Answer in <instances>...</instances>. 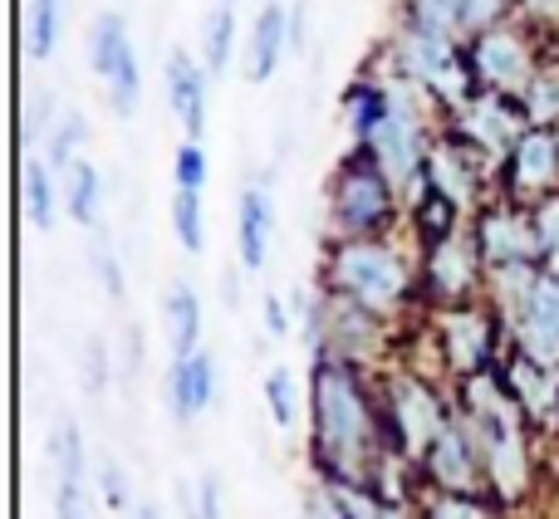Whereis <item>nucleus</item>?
I'll use <instances>...</instances> for the list:
<instances>
[{"label":"nucleus","instance_id":"obj_2","mask_svg":"<svg viewBox=\"0 0 559 519\" xmlns=\"http://www.w3.org/2000/svg\"><path fill=\"white\" fill-rule=\"evenodd\" d=\"M466 426L476 432V446H481L486 475L496 481V491L511 500V495L525 491V442H521V422H515L511 397L501 393V383L486 373L466 377V407H462Z\"/></svg>","mask_w":559,"mask_h":519},{"label":"nucleus","instance_id":"obj_26","mask_svg":"<svg viewBox=\"0 0 559 519\" xmlns=\"http://www.w3.org/2000/svg\"><path fill=\"white\" fill-rule=\"evenodd\" d=\"M59 177H64V206H69V216H74L84 231H94L98 216H104V177H98V167L88 162V157H79V162H69Z\"/></svg>","mask_w":559,"mask_h":519},{"label":"nucleus","instance_id":"obj_8","mask_svg":"<svg viewBox=\"0 0 559 519\" xmlns=\"http://www.w3.org/2000/svg\"><path fill=\"white\" fill-rule=\"evenodd\" d=\"M472 74L486 88H501V94H521L535 79L531 69V49L515 35L511 25H491L481 35H472Z\"/></svg>","mask_w":559,"mask_h":519},{"label":"nucleus","instance_id":"obj_38","mask_svg":"<svg viewBox=\"0 0 559 519\" xmlns=\"http://www.w3.org/2000/svg\"><path fill=\"white\" fill-rule=\"evenodd\" d=\"M94 265H98V279H104V289H108V299H123V265H118V255H114V245L108 241H98L94 245Z\"/></svg>","mask_w":559,"mask_h":519},{"label":"nucleus","instance_id":"obj_34","mask_svg":"<svg viewBox=\"0 0 559 519\" xmlns=\"http://www.w3.org/2000/svg\"><path fill=\"white\" fill-rule=\"evenodd\" d=\"M265 407H271L275 426H295V412H299V383L289 367H271L265 377Z\"/></svg>","mask_w":559,"mask_h":519},{"label":"nucleus","instance_id":"obj_19","mask_svg":"<svg viewBox=\"0 0 559 519\" xmlns=\"http://www.w3.org/2000/svg\"><path fill=\"white\" fill-rule=\"evenodd\" d=\"M476 245L491 265H525V260L540 255V236H535V221L511 212H491L476 231Z\"/></svg>","mask_w":559,"mask_h":519},{"label":"nucleus","instance_id":"obj_11","mask_svg":"<svg viewBox=\"0 0 559 519\" xmlns=\"http://www.w3.org/2000/svg\"><path fill=\"white\" fill-rule=\"evenodd\" d=\"M388 407H393L403 451L407 456H427V446L437 442V432H442V422H447L437 393L423 383V377H393V383H388Z\"/></svg>","mask_w":559,"mask_h":519},{"label":"nucleus","instance_id":"obj_48","mask_svg":"<svg viewBox=\"0 0 559 519\" xmlns=\"http://www.w3.org/2000/svg\"><path fill=\"white\" fill-rule=\"evenodd\" d=\"M388 519H403V515H397V510H393V515H388Z\"/></svg>","mask_w":559,"mask_h":519},{"label":"nucleus","instance_id":"obj_27","mask_svg":"<svg viewBox=\"0 0 559 519\" xmlns=\"http://www.w3.org/2000/svg\"><path fill=\"white\" fill-rule=\"evenodd\" d=\"M427 186H437L442 196H452L456 206H472L476 196V172H472V157L462 153V147H432L427 153Z\"/></svg>","mask_w":559,"mask_h":519},{"label":"nucleus","instance_id":"obj_21","mask_svg":"<svg viewBox=\"0 0 559 519\" xmlns=\"http://www.w3.org/2000/svg\"><path fill=\"white\" fill-rule=\"evenodd\" d=\"M476 255H481V245H466L462 236H447V241H437L432 255H427V279L452 299L466 294V289L476 285Z\"/></svg>","mask_w":559,"mask_h":519},{"label":"nucleus","instance_id":"obj_7","mask_svg":"<svg viewBox=\"0 0 559 519\" xmlns=\"http://www.w3.org/2000/svg\"><path fill=\"white\" fill-rule=\"evenodd\" d=\"M88 64L108 84V104L118 118H133L143 104V69H138V49L128 35V20L118 10H104L88 29Z\"/></svg>","mask_w":559,"mask_h":519},{"label":"nucleus","instance_id":"obj_16","mask_svg":"<svg viewBox=\"0 0 559 519\" xmlns=\"http://www.w3.org/2000/svg\"><path fill=\"white\" fill-rule=\"evenodd\" d=\"M167 397H173V417L177 422H197L216 397V363L206 348L197 353L173 358V377H167Z\"/></svg>","mask_w":559,"mask_h":519},{"label":"nucleus","instance_id":"obj_9","mask_svg":"<svg viewBox=\"0 0 559 519\" xmlns=\"http://www.w3.org/2000/svg\"><path fill=\"white\" fill-rule=\"evenodd\" d=\"M515 338H521V353L559 367V275L555 269H540L535 285L525 289V299L515 304Z\"/></svg>","mask_w":559,"mask_h":519},{"label":"nucleus","instance_id":"obj_28","mask_svg":"<svg viewBox=\"0 0 559 519\" xmlns=\"http://www.w3.org/2000/svg\"><path fill=\"white\" fill-rule=\"evenodd\" d=\"M231 49H236V0H216L202 29V64L212 69V79L231 69Z\"/></svg>","mask_w":559,"mask_h":519},{"label":"nucleus","instance_id":"obj_45","mask_svg":"<svg viewBox=\"0 0 559 519\" xmlns=\"http://www.w3.org/2000/svg\"><path fill=\"white\" fill-rule=\"evenodd\" d=\"M289 49H305V5L289 10Z\"/></svg>","mask_w":559,"mask_h":519},{"label":"nucleus","instance_id":"obj_18","mask_svg":"<svg viewBox=\"0 0 559 519\" xmlns=\"http://www.w3.org/2000/svg\"><path fill=\"white\" fill-rule=\"evenodd\" d=\"M289 49V10L280 0H265L261 15L251 25V49H246V79L251 84H271L280 59Z\"/></svg>","mask_w":559,"mask_h":519},{"label":"nucleus","instance_id":"obj_42","mask_svg":"<svg viewBox=\"0 0 559 519\" xmlns=\"http://www.w3.org/2000/svg\"><path fill=\"white\" fill-rule=\"evenodd\" d=\"M432 519H486V510H476V505L462 500V495H447V500L432 505Z\"/></svg>","mask_w":559,"mask_h":519},{"label":"nucleus","instance_id":"obj_36","mask_svg":"<svg viewBox=\"0 0 559 519\" xmlns=\"http://www.w3.org/2000/svg\"><path fill=\"white\" fill-rule=\"evenodd\" d=\"M206 177H212V167H206V147L187 137V143L177 147V157H173V182L182 186V192H202Z\"/></svg>","mask_w":559,"mask_h":519},{"label":"nucleus","instance_id":"obj_32","mask_svg":"<svg viewBox=\"0 0 559 519\" xmlns=\"http://www.w3.org/2000/svg\"><path fill=\"white\" fill-rule=\"evenodd\" d=\"M521 108L535 128H559V74L555 69H540V74L521 88Z\"/></svg>","mask_w":559,"mask_h":519},{"label":"nucleus","instance_id":"obj_43","mask_svg":"<svg viewBox=\"0 0 559 519\" xmlns=\"http://www.w3.org/2000/svg\"><path fill=\"white\" fill-rule=\"evenodd\" d=\"M265 334L271 338H285L289 334V309L280 294H265Z\"/></svg>","mask_w":559,"mask_h":519},{"label":"nucleus","instance_id":"obj_47","mask_svg":"<svg viewBox=\"0 0 559 519\" xmlns=\"http://www.w3.org/2000/svg\"><path fill=\"white\" fill-rule=\"evenodd\" d=\"M187 519H202V515H197V505H187Z\"/></svg>","mask_w":559,"mask_h":519},{"label":"nucleus","instance_id":"obj_15","mask_svg":"<svg viewBox=\"0 0 559 519\" xmlns=\"http://www.w3.org/2000/svg\"><path fill=\"white\" fill-rule=\"evenodd\" d=\"M559 182V128H525L511 147V186L515 192H550Z\"/></svg>","mask_w":559,"mask_h":519},{"label":"nucleus","instance_id":"obj_44","mask_svg":"<svg viewBox=\"0 0 559 519\" xmlns=\"http://www.w3.org/2000/svg\"><path fill=\"white\" fill-rule=\"evenodd\" d=\"M521 10L540 25H559V0H521Z\"/></svg>","mask_w":559,"mask_h":519},{"label":"nucleus","instance_id":"obj_14","mask_svg":"<svg viewBox=\"0 0 559 519\" xmlns=\"http://www.w3.org/2000/svg\"><path fill=\"white\" fill-rule=\"evenodd\" d=\"M49 456H55V519H84L88 456H84V436H79L74 422H59Z\"/></svg>","mask_w":559,"mask_h":519},{"label":"nucleus","instance_id":"obj_24","mask_svg":"<svg viewBox=\"0 0 559 519\" xmlns=\"http://www.w3.org/2000/svg\"><path fill=\"white\" fill-rule=\"evenodd\" d=\"M59 202H64V182L55 177V162L29 153L25 157V216L39 226V231H55Z\"/></svg>","mask_w":559,"mask_h":519},{"label":"nucleus","instance_id":"obj_41","mask_svg":"<svg viewBox=\"0 0 559 519\" xmlns=\"http://www.w3.org/2000/svg\"><path fill=\"white\" fill-rule=\"evenodd\" d=\"M197 515H202V519H222V475L206 471L202 481H197Z\"/></svg>","mask_w":559,"mask_h":519},{"label":"nucleus","instance_id":"obj_23","mask_svg":"<svg viewBox=\"0 0 559 519\" xmlns=\"http://www.w3.org/2000/svg\"><path fill=\"white\" fill-rule=\"evenodd\" d=\"M163 318H167V343H173V358L182 353H197L202 348V299L187 279H177L167 289V304H163Z\"/></svg>","mask_w":559,"mask_h":519},{"label":"nucleus","instance_id":"obj_4","mask_svg":"<svg viewBox=\"0 0 559 519\" xmlns=\"http://www.w3.org/2000/svg\"><path fill=\"white\" fill-rule=\"evenodd\" d=\"M417 94L423 88L407 84V79H397V84H388V118L383 128L373 133V143H368V153L378 157V167L388 172V182L397 186V192H417L423 186V172H427V137H423V113H417Z\"/></svg>","mask_w":559,"mask_h":519},{"label":"nucleus","instance_id":"obj_30","mask_svg":"<svg viewBox=\"0 0 559 519\" xmlns=\"http://www.w3.org/2000/svg\"><path fill=\"white\" fill-rule=\"evenodd\" d=\"M173 231L177 245L187 255H202L206 251V212H202V192H173Z\"/></svg>","mask_w":559,"mask_h":519},{"label":"nucleus","instance_id":"obj_5","mask_svg":"<svg viewBox=\"0 0 559 519\" xmlns=\"http://www.w3.org/2000/svg\"><path fill=\"white\" fill-rule=\"evenodd\" d=\"M329 285H334V294L354 299L364 309H393L407 294V269L388 245L348 236L329 260Z\"/></svg>","mask_w":559,"mask_h":519},{"label":"nucleus","instance_id":"obj_10","mask_svg":"<svg viewBox=\"0 0 559 519\" xmlns=\"http://www.w3.org/2000/svg\"><path fill=\"white\" fill-rule=\"evenodd\" d=\"M462 113V137L476 147V153H511L515 137L531 128V118H525V108H511V94H501V88H486V94H476L466 108H456Z\"/></svg>","mask_w":559,"mask_h":519},{"label":"nucleus","instance_id":"obj_22","mask_svg":"<svg viewBox=\"0 0 559 519\" xmlns=\"http://www.w3.org/2000/svg\"><path fill=\"white\" fill-rule=\"evenodd\" d=\"M511 393L521 397L525 407H531L540 422H555L559 417V383H555V367L540 363V358L521 353L511 363Z\"/></svg>","mask_w":559,"mask_h":519},{"label":"nucleus","instance_id":"obj_13","mask_svg":"<svg viewBox=\"0 0 559 519\" xmlns=\"http://www.w3.org/2000/svg\"><path fill=\"white\" fill-rule=\"evenodd\" d=\"M206 84H212V69L197 64L187 49H173L167 55V104H173L177 123L192 143H202L206 133Z\"/></svg>","mask_w":559,"mask_h":519},{"label":"nucleus","instance_id":"obj_39","mask_svg":"<svg viewBox=\"0 0 559 519\" xmlns=\"http://www.w3.org/2000/svg\"><path fill=\"white\" fill-rule=\"evenodd\" d=\"M84 383H88V393H104V383H108V343L104 338H88V348H84Z\"/></svg>","mask_w":559,"mask_h":519},{"label":"nucleus","instance_id":"obj_3","mask_svg":"<svg viewBox=\"0 0 559 519\" xmlns=\"http://www.w3.org/2000/svg\"><path fill=\"white\" fill-rule=\"evenodd\" d=\"M397 79L417 84L423 94L442 98L447 108H466L472 104V64H462L452 35H437V29H417L403 25L397 35Z\"/></svg>","mask_w":559,"mask_h":519},{"label":"nucleus","instance_id":"obj_12","mask_svg":"<svg viewBox=\"0 0 559 519\" xmlns=\"http://www.w3.org/2000/svg\"><path fill=\"white\" fill-rule=\"evenodd\" d=\"M427 466H432V481L447 485L452 495H466L476 485V466L481 461V446H476V432L466 426V417H447L437 442L427 446Z\"/></svg>","mask_w":559,"mask_h":519},{"label":"nucleus","instance_id":"obj_17","mask_svg":"<svg viewBox=\"0 0 559 519\" xmlns=\"http://www.w3.org/2000/svg\"><path fill=\"white\" fill-rule=\"evenodd\" d=\"M275 241V196L265 186H246L236 202V255L246 269H265Z\"/></svg>","mask_w":559,"mask_h":519},{"label":"nucleus","instance_id":"obj_6","mask_svg":"<svg viewBox=\"0 0 559 519\" xmlns=\"http://www.w3.org/2000/svg\"><path fill=\"white\" fill-rule=\"evenodd\" d=\"M393 192L388 172L378 167V157L358 153L344 162V172L334 177V192H329V206H334V221L344 236H373L378 226L393 221Z\"/></svg>","mask_w":559,"mask_h":519},{"label":"nucleus","instance_id":"obj_33","mask_svg":"<svg viewBox=\"0 0 559 519\" xmlns=\"http://www.w3.org/2000/svg\"><path fill=\"white\" fill-rule=\"evenodd\" d=\"M329 318H334V324H329V328H334V338H338V343H344V353H354V348H364L368 338L378 334V328H373V309L354 304V299H344V294H338V304H334V314H329Z\"/></svg>","mask_w":559,"mask_h":519},{"label":"nucleus","instance_id":"obj_31","mask_svg":"<svg viewBox=\"0 0 559 519\" xmlns=\"http://www.w3.org/2000/svg\"><path fill=\"white\" fill-rule=\"evenodd\" d=\"M84 143H88V118L69 108V113H59L55 133H49L45 157H49V162H55V172H64L69 162H79V157H84Z\"/></svg>","mask_w":559,"mask_h":519},{"label":"nucleus","instance_id":"obj_20","mask_svg":"<svg viewBox=\"0 0 559 519\" xmlns=\"http://www.w3.org/2000/svg\"><path fill=\"white\" fill-rule=\"evenodd\" d=\"M442 348L447 363L462 367V373H481L486 353H491V338H486V318L476 309H447L442 314Z\"/></svg>","mask_w":559,"mask_h":519},{"label":"nucleus","instance_id":"obj_35","mask_svg":"<svg viewBox=\"0 0 559 519\" xmlns=\"http://www.w3.org/2000/svg\"><path fill=\"white\" fill-rule=\"evenodd\" d=\"M324 495H329V505H334L338 519H388V515H393V510H383V505H378L364 485L338 481V485H329Z\"/></svg>","mask_w":559,"mask_h":519},{"label":"nucleus","instance_id":"obj_1","mask_svg":"<svg viewBox=\"0 0 559 519\" xmlns=\"http://www.w3.org/2000/svg\"><path fill=\"white\" fill-rule=\"evenodd\" d=\"M314 436L334 471L358 475V456L368 446V407L348 358H319L314 367Z\"/></svg>","mask_w":559,"mask_h":519},{"label":"nucleus","instance_id":"obj_40","mask_svg":"<svg viewBox=\"0 0 559 519\" xmlns=\"http://www.w3.org/2000/svg\"><path fill=\"white\" fill-rule=\"evenodd\" d=\"M535 236H540V255L555 260L559 255V202H545L535 212Z\"/></svg>","mask_w":559,"mask_h":519},{"label":"nucleus","instance_id":"obj_25","mask_svg":"<svg viewBox=\"0 0 559 519\" xmlns=\"http://www.w3.org/2000/svg\"><path fill=\"white\" fill-rule=\"evenodd\" d=\"M388 84H373V79H358V84L344 88V118H348V133H354L358 147L373 143V133L383 128L388 118Z\"/></svg>","mask_w":559,"mask_h":519},{"label":"nucleus","instance_id":"obj_37","mask_svg":"<svg viewBox=\"0 0 559 519\" xmlns=\"http://www.w3.org/2000/svg\"><path fill=\"white\" fill-rule=\"evenodd\" d=\"M98 491H104L108 510H128V500H133V495H128V471L114 461V456H104V461H98Z\"/></svg>","mask_w":559,"mask_h":519},{"label":"nucleus","instance_id":"obj_29","mask_svg":"<svg viewBox=\"0 0 559 519\" xmlns=\"http://www.w3.org/2000/svg\"><path fill=\"white\" fill-rule=\"evenodd\" d=\"M59 29H64V0H35V5H29V25H25L29 59L45 64V59L59 49Z\"/></svg>","mask_w":559,"mask_h":519},{"label":"nucleus","instance_id":"obj_46","mask_svg":"<svg viewBox=\"0 0 559 519\" xmlns=\"http://www.w3.org/2000/svg\"><path fill=\"white\" fill-rule=\"evenodd\" d=\"M138 519H157V510L153 505H138Z\"/></svg>","mask_w":559,"mask_h":519}]
</instances>
